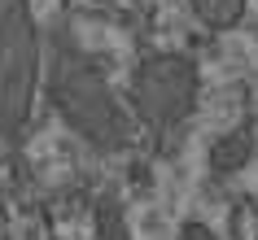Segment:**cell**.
<instances>
[{
  "label": "cell",
  "mask_w": 258,
  "mask_h": 240,
  "mask_svg": "<svg viewBox=\"0 0 258 240\" xmlns=\"http://www.w3.org/2000/svg\"><path fill=\"white\" fill-rule=\"evenodd\" d=\"M53 101L70 127L88 135L92 144L118 148L127 140V122H122V109L109 92V83L96 74V66L75 44H61L53 57Z\"/></svg>",
  "instance_id": "obj_1"
},
{
  "label": "cell",
  "mask_w": 258,
  "mask_h": 240,
  "mask_svg": "<svg viewBox=\"0 0 258 240\" xmlns=\"http://www.w3.org/2000/svg\"><path fill=\"white\" fill-rule=\"evenodd\" d=\"M40 83V35L27 0H0V105H5V140L31 114V96Z\"/></svg>",
  "instance_id": "obj_2"
},
{
  "label": "cell",
  "mask_w": 258,
  "mask_h": 240,
  "mask_svg": "<svg viewBox=\"0 0 258 240\" xmlns=\"http://www.w3.org/2000/svg\"><path fill=\"white\" fill-rule=\"evenodd\" d=\"M132 101H136V114L149 122L153 131H171L175 122L188 118L192 101H197V66L184 53L145 57L136 66Z\"/></svg>",
  "instance_id": "obj_3"
},
{
  "label": "cell",
  "mask_w": 258,
  "mask_h": 240,
  "mask_svg": "<svg viewBox=\"0 0 258 240\" xmlns=\"http://www.w3.org/2000/svg\"><path fill=\"white\" fill-rule=\"evenodd\" d=\"M245 5H249V0H188V9L202 18L210 31H228V27H236V22L245 18Z\"/></svg>",
  "instance_id": "obj_4"
},
{
  "label": "cell",
  "mask_w": 258,
  "mask_h": 240,
  "mask_svg": "<svg viewBox=\"0 0 258 240\" xmlns=\"http://www.w3.org/2000/svg\"><path fill=\"white\" fill-rule=\"evenodd\" d=\"M249 157V135L236 131V135H223L215 144V166L223 171V166H241V162Z\"/></svg>",
  "instance_id": "obj_5"
}]
</instances>
